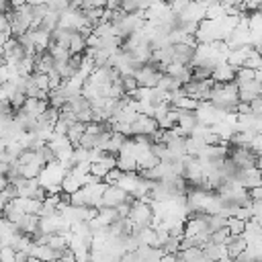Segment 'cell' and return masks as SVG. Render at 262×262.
I'll return each mask as SVG.
<instances>
[{"mask_svg": "<svg viewBox=\"0 0 262 262\" xmlns=\"http://www.w3.org/2000/svg\"><path fill=\"white\" fill-rule=\"evenodd\" d=\"M66 176V170L59 162H51V164H45L37 176V182L39 186L47 192V194H57L61 192V180Z\"/></svg>", "mask_w": 262, "mask_h": 262, "instance_id": "1", "label": "cell"}, {"mask_svg": "<svg viewBox=\"0 0 262 262\" xmlns=\"http://www.w3.org/2000/svg\"><path fill=\"white\" fill-rule=\"evenodd\" d=\"M135 199L131 194H127L125 190H121L119 186H106L102 196H100V207H108V209H117L121 205H131Z\"/></svg>", "mask_w": 262, "mask_h": 262, "instance_id": "2", "label": "cell"}, {"mask_svg": "<svg viewBox=\"0 0 262 262\" xmlns=\"http://www.w3.org/2000/svg\"><path fill=\"white\" fill-rule=\"evenodd\" d=\"M235 86H237V100H239V102L250 104L254 98H260V96H262V84H260L258 80L244 82V84H235Z\"/></svg>", "mask_w": 262, "mask_h": 262, "instance_id": "3", "label": "cell"}, {"mask_svg": "<svg viewBox=\"0 0 262 262\" xmlns=\"http://www.w3.org/2000/svg\"><path fill=\"white\" fill-rule=\"evenodd\" d=\"M158 131V123L154 117L147 115H137L135 121L131 123V137L133 135H151Z\"/></svg>", "mask_w": 262, "mask_h": 262, "instance_id": "4", "label": "cell"}, {"mask_svg": "<svg viewBox=\"0 0 262 262\" xmlns=\"http://www.w3.org/2000/svg\"><path fill=\"white\" fill-rule=\"evenodd\" d=\"M194 59V47L190 45H172V61L174 63H180V66H188L192 63Z\"/></svg>", "mask_w": 262, "mask_h": 262, "instance_id": "5", "label": "cell"}, {"mask_svg": "<svg viewBox=\"0 0 262 262\" xmlns=\"http://www.w3.org/2000/svg\"><path fill=\"white\" fill-rule=\"evenodd\" d=\"M166 76H170V78H174L176 82H180L182 86L186 84V82H190V68L188 66H180V63H170V66H166V72H164Z\"/></svg>", "mask_w": 262, "mask_h": 262, "instance_id": "6", "label": "cell"}, {"mask_svg": "<svg viewBox=\"0 0 262 262\" xmlns=\"http://www.w3.org/2000/svg\"><path fill=\"white\" fill-rule=\"evenodd\" d=\"M233 76H235V70L231 66H227V63H221V66H217L213 70L211 80L215 84H227V82H233Z\"/></svg>", "mask_w": 262, "mask_h": 262, "instance_id": "7", "label": "cell"}, {"mask_svg": "<svg viewBox=\"0 0 262 262\" xmlns=\"http://www.w3.org/2000/svg\"><path fill=\"white\" fill-rule=\"evenodd\" d=\"M248 248V244H246V239L242 237V235H229V239H227V244H225V250H227V258H235L237 254H242L244 250Z\"/></svg>", "mask_w": 262, "mask_h": 262, "instance_id": "8", "label": "cell"}, {"mask_svg": "<svg viewBox=\"0 0 262 262\" xmlns=\"http://www.w3.org/2000/svg\"><path fill=\"white\" fill-rule=\"evenodd\" d=\"M57 23H59V14L53 12V10H47L45 16L41 18V23H39L37 29H39V31H45V33H51V31L57 29Z\"/></svg>", "mask_w": 262, "mask_h": 262, "instance_id": "9", "label": "cell"}, {"mask_svg": "<svg viewBox=\"0 0 262 262\" xmlns=\"http://www.w3.org/2000/svg\"><path fill=\"white\" fill-rule=\"evenodd\" d=\"M84 131H86V125H82V123H74V125H70V129H68V133H66V137H68V141L72 143V147H76V145L80 143V139H82Z\"/></svg>", "mask_w": 262, "mask_h": 262, "instance_id": "10", "label": "cell"}, {"mask_svg": "<svg viewBox=\"0 0 262 262\" xmlns=\"http://www.w3.org/2000/svg\"><path fill=\"white\" fill-rule=\"evenodd\" d=\"M78 188H82L80 180H78L74 174L66 172V176H63V180H61V192H66V194H72V192H76Z\"/></svg>", "mask_w": 262, "mask_h": 262, "instance_id": "11", "label": "cell"}, {"mask_svg": "<svg viewBox=\"0 0 262 262\" xmlns=\"http://www.w3.org/2000/svg\"><path fill=\"white\" fill-rule=\"evenodd\" d=\"M242 68H248V70H254V72H258L260 68H262V59H260V51H256V49H252L250 51V55L246 57V61H244V66Z\"/></svg>", "mask_w": 262, "mask_h": 262, "instance_id": "12", "label": "cell"}, {"mask_svg": "<svg viewBox=\"0 0 262 262\" xmlns=\"http://www.w3.org/2000/svg\"><path fill=\"white\" fill-rule=\"evenodd\" d=\"M244 221H239V219H235V217H227V223H225V229H227V233L229 235H242L244 233Z\"/></svg>", "mask_w": 262, "mask_h": 262, "instance_id": "13", "label": "cell"}, {"mask_svg": "<svg viewBox=\"0 0 262 262\" xmlns=\"http://www.w3.org/2000/svg\"><path fill=\"white\" fill-rule=\"evenodd\" d=\"M225 223H227V219H223V217H219V215H209V219H207V229H209V233H213V231L225 229Z\"/></svg>", "mask_w": 262, "mask_h": 262, "instance_id": "14", "label": "cell"}, {"mask_svg": "<svg viewBox=\"0 0 262 262\" xmlns=\"http://www.w3.org/2000/svg\"><path fill=\"white\" fill-rule=\"evenodd\" d=\"M160 250H162V254H178V252H180V239L168 237V239L160 246Z\"/></svg>", "mask_w": 262, "mask_h": 262, "instance_id": "15", "label": "cell"}, {"mask_svg": "<svg viewBox=\"0 0 262 262\" xmlns=\"http://www.w3.org/2000/svg\"><path fill=\"white\" fill-rule=\"evenodd\" d=\"M227 239H229L227 229H219V231L209 233V242H211V244H215V246H225V244H227Z\"/></svg>", "mask_w": 262, "mask_h": 262, "instance_id": "16", "label": "cell"}, {"mask_svg": "<svg viewBox=\"0 0 262 262\" xmlns=\"http://www.w3.org/2000/svg\"><path fill=\"white\" fill-rule=\"evenodd\" d=\"M0 262H14V250L10 246L0 248Z\"/></svg>", "mask_w": 262, "mask_h": 262, "instance_id": "17", "label": "cell"}, {"mask_svg": "<svg viewBox=\"0 0 262 262\" xmlns=\"http://www.w3.org/2000/svg\"><path fill=\"white\" fill-rule=\"evenodd\" d=\"M27 260H29V254L27 252H23V250L14 252V262H27Z\"/></svg>", "mask_w": 262, "mask_h": 262, "instance_id": "18", "label": "cell"}, {"mask_svg": "<svg viewBox=\"0 0 262 262\" xmlns=\"http://www.w3.org/2000/svg\"><path fill=\"white\" fill-rule=\"evenodd\" d=\"M160 262H178V258H176V254H162Z\"/></svg>", "mask_w": 262, "mask_h": 262, "instance_id": "19", "label": "cell"}, {"mask_svg": "<svg viewBox=\"0 0 262 262\" xmlns=\"http://www.w3.org/2000/svg\"><path fill=\"white\" fill-rule=\"evenodd\" d=\"M8 184H10V182L6 180V176H4V174H0V190H4Z\"/></svg>", "mask_w": 262, "mask_h": 262, "instance_id": "20", "label": "cell"}, {"mask_svg": "<svg viewBox=\"0 0 262 262\" xmlns=\"http://www.w3.org/2000/svg\"><path fill=\"white\" fill-rule=\"evenodd\" d=\"M27 262H39V260H35V258H29V260H27Z\"/></svg>", "mask_w": 262, "mask_h": 262, "instance_id": "21", "label": "cell"}]
</instances>
